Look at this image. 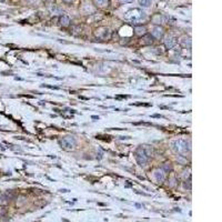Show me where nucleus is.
Segmentation results:
<instances>
[{
    "label": "nucleus",
    "instance_id": "4",
    "mask_svg": "<svg viewBox=\"0 0 222 222\" xmlns=\"http://www.w3.org/2000/svg\"><path fill=\"white\" fill-rule=\"evenodd\" d=\"M59 143H60V146L65 149V150H72V149H74V147H76L77 141H76V139H74V137L68 135L66 138H63L62 140H60Z\"/></svg>",
    "mask_w": 222,
    "mask_h": 222
},
{
    "label": "nucleus",
    "instance_id": "1",
    "mask_svg": "<svg viewBox=\"0 0 222 222\" xmlns=\"http://www.w3.org/2000/svg\"><path fill=\"white\" fill-rule=\"evenodd\" d=\"M152 155H153V149L150 146H141L135 152V160L141 167H144L148 163Z\"/></svg>",
    "mask_w": 222,
    "mask_h": 222
},
{
    "label": "nucleus",
    "instance_id": "9",
    "mask_svg": "<svg viewBox=\"0 0 222 222\" xmlns=\"http://www.w3.org/2000/svg\"><path fill=\"white\" fill-rule=\"evenodd\" d=\"M180 43H181L182 47L190 49V48H191V39H190V37H187V36L182 37L181 40H180Z\"/></svg>",
    "mask_w": 222,
    "mask_h": 222
},
{
    "label": "nucleus",
    "instance_id": "18",
    "mask_svg": "<svg viewBox=\"0 0 222 222\" xmlns=\"http://www.w3.org/2000/svg\"><path fill=\"white\" fill-rule=\"evenodd\" d=\"M0 1H1V2H2V1H5V0H0Z\"/></svg>",
    "mask_w": 222,
    "mask_h": 222
},
{
    "label": "nucleus",
    "instance_id": "8",
    "mask_svg": "<svg viewBox=\"0 0 222 222\" xmlns=\"http://www.w3.org/2000/svg\"><path fill=\"white\" fill-rule=\"evenodd\" d=\"M155 178L158 183H162L166 180V172L162 169H157L155 171Z\"/></svg>",
    "mask_w": 222,
    "mask_h": 222
},
{
    "label": "nucleus",
    "instance_id": "17",
    "mask_svg": "<svg viewBox=\"0 0 222 222\" xmlns=\"http://www.w3.org/2000/svg\"><path fill=\"white\" fill-rule=\"evenodd\" d=\"M121 2H130V1H132V0H120Z\"/></svg>",
    "mask_w": 222,
    "mask_h": 222
},
{
    "label": "nucleus",
    "instance_id": "7",
    "mask_svg": "<svg viewBox=\"0 0 222 222\" xmlns=\"http://www.w3.org/2000/svg\"><path fill=\"white\" fill-rule=\"evenodd\" d=\"M163 43H164V46L168 48V49H172V48L175 46L177 41H175V39L172 36H166V37H164V40H163Z\"/></svg>",
    "mask_w": 222,
    "mask_h": 222
},
{
    "label": "nucleus",
    "instance_id": "12",
    "mask_svg": "<svg viewBox=\"0 0 222 222\" xmlns=\"http://www.w3.org/2000/svg\"><path fill=\"white\" fill-rule=\"evenodd\" d=\"M139 5H140L141 7L149 8L152 5V1H151V0H139Z\"/></svg>",
    "mask_w": 222,
    "mask_h": 222
},
{
    "label": "nucleus",
    "instance_id": "15",
    "mask_svg": "<svg viewBox=\"0 0 222 222\" xmlns=\"http://www.w3.org/2000/svg\"><path fill=\"white\" fill-rule=\"evenodd\" d=\"M161 169L164 172H169V171H171V164H170L169 162H166V163H163Z\"/></svg>",
    "mask_w": 222,
    "mask_h": 222
},
{
    "label": "nucleus",
    "instance_id": "2",
    "mask_svg": "<svg viewBox=\"0 0 222 222\" xmlns=\"http://www.w3.org/2000/svg\"><path fill=\"white\" fill-rule=\"evenodd\" d=\"M171 148L177 155L186 157L190 151V143L184 139H178L171 142Z\"/></svg>",
    "mask_w": 222,
    "mask_h": 222
},
{
    "label": "nucleus",
    "instance_id": "16",
    "mask_svg": "<svg viewBox=\"0 0 222 222\" xmlns=\"http://www.w3.org/2000/svg\"><path fill=\"white\" fill-rule=\"evenodd\" d=\"M63 1H65V2H67V3H70V2H72L74 0H63Z\"/></svg>",
    "mask_w": 222,
    "mask_h": 222
},
{
    "label": "nucleus",
    "instance_id": "3",
    "mask_svg": "<svg viewBox=\"0 0 222 222\" xmlns=\"http://www.w3.org/2000/svg\"><path fill=\"white\" fill-rule=\"evenodd\" d=\"M124 18L128 21H131V22H139V21H141L142 19L146 18V14L140 9H131L126 14Z\"/></svg>",
    "mask_w": 222,
    "mask_h": 222
},
{
    "label": "nucleus",
    "instance_id": "13",
    "mask_svg": "<svg viewBox=\"0 0 222 222\" xmlns=\"http://www.w3.org/2000/svg\"><path fill=\"white\" fill-rule=\"evenodd\" d=\"M143 40H144L143 41V43H146V45H151V43L153 42V38H152L150 34H146L144 36H143Z\"/></svg>",
    "mask_w": 222,
    "mask_h": 222
},
{
    "label": "nucleus",
    "instance_id": "11",
    "mask_svg": "<svg viewBox=\"0 0 222 222\" xmlns=\"http://www.w3.org/2000/svg\"><path fill=\"white\" fill-rule=\"evenodd\" d=\"M69 23H70V19L68 16H62L60 18V25L62 27H67L69 26Z\"/></svg>",
    "mask_w": 222,
    "mask_h": 222
},
{
    "label": "nucleus",
    "instance_id": "6",
    "mask_svg": "<svg viewBox=\"0 0 222 222\" xmlns=\"http://www.w3.org/2000/svg\"><path fill=\"white\" fill-rule=\"evenodd\" d=\"M151 34H152V37H155V39H161L163 37V29L160 26H155L151 29Z\"/></svg>",
    "mask_w": 222,
    "mask_h": 222
},
{
    "label": "nucleus",
    "instance_id": "5",
    "mask_svg": "<svg viewBox=\"0 0 222 222\" xmlns=\"http://www.w3.org/2000/svg\"><path fill=\"white\" fill-rule=\"evenodd\" d=\"M110 29L107 27H101V28H98L97 30H96V36H97V38H99L101 40H107L110 38Z\"/></svg>",
    "mask_w": 222,
    "mask_h": 222
},
{
    "label": "nucleus",
    "instance_id": "10",
    "mask_svg": "<svg viewBox=\"0 0 222 222\" xmlns=\"http://www.w3.org/2000/svg\"><path fill=\"white\" fill-rule=\"evenodd\" d=\"M135 34L137 36H139V37L144 36L147 34V29L144 27H142V26H137V27H135Z\"/></svg>",
    "mask_w": 222,
    "mask_h": 222
},
{
    "label": "nucleus",
    "instance_id": "14",
    "mask_svg": "<svg viewBox=\"0 0 222 222\" xmlns=\"http://www.w3.org/2000/svg\"><path fill=\"white\" fill-rule=\"evenodd\" d=\"M93 2L98 7H104V6H107L108 0H93Z\"/></svg>",
    "mask_w": 222,
    "mask_h": 222
}]
</instances>
